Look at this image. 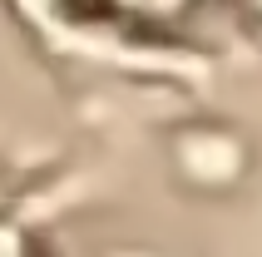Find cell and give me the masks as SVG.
Masks as SVG:
<instances>
[{
    "label": "cell",
    "mask_w": 262,
    "mask_h": 257,
    "mask_svg": "<svg viewBox=\"0 0 262 257\" xmlns=\"http://www.w3.org/2000/svg\"><path fill=\"white\" fill-rule=\"evenodd\" d=\"M124 15H139V20H168V15L188 10L193 0H114Z\"/></svg>",
    "instance_id": "obj_1"
},
{
    "label": "cell",
    "mask_w": 262,
    "mask_h": 257,
    "mask_svg": "<svg viewBox=\"0 0 262 257\" xmlns=\"http://www.w3.org/2000/svg\"><path fill=\"white\" fill-rule=\"evenodd\" d=\"M114 257H163V252H148V247H129V252H114Z\"/></svg>",
    "instance_id": "obj_2"
},
{
    "label": "cell",
    "mask_w": 262,
    "mask_h": 257,
    "mask_svg": "<svg viewBox=\"0 0 262 257\" xmlns=\"http://www.w3.org/2000/svg\"><path fill=\"white\" fill-rule=\"evenodd\" d=\"M0 257H20V247H15L10 238H0Z\"/></svg>",
    "instance_id": "obj_3"
},
{
    "label": "cell",
    "mask_w": 262,
    "mask_h": 257,
    "mask_svg": "<svg viewBox=\"0 0 262 257\" xmlns=\"http://www.w3.org/2000/svg\"><path fill=\"white\" fill-rule=\"evenodd\" d=\"M257 5H262V0H257Z\"/></svg>",
    "instance_id": "obj_4"
}]
</instances>
